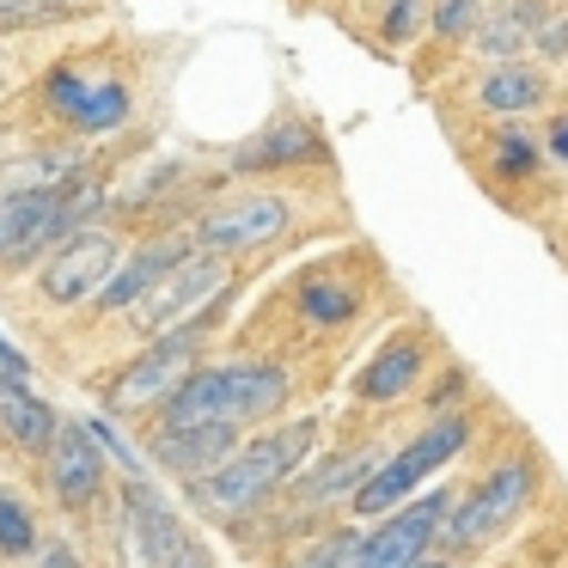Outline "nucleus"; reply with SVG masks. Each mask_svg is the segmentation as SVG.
Returning a JSON list of instances; mask_svg holds the SVG:
<instances>
[{"label":"nucleus","mask_w":568,"mask_h":568,"mask_svg":"<svg viewBox=\"0 0 568 568\" xmlns=\"http://www.w3.org/2000/svg\"><path fill=\"white\" fill-rule=\"evenodd\" d=\"M318 440H324V422L318 416L270 422V428L245 434V446H239L221 470L184 483V501L196 507L202 519H214V526H239V519H251L257 507H270L275 495H282L287 483L312 465Z\"/></svg>","instance_id":"nucleus-1"},{"label":"nucleus","mask_w":568,"mask_h":568,"mask_svg":"<svg viewBox=\"0 0 568 568\" xmlns=\"http://www.w3.org/2000/svg\"><path fill=\"white\" fill-rule=\"evenodd\" d=\"M306 190H294L287 178H245L239 190H214L202 202V214L190 221V239L202 251H221V257H245V251L282 245L300 233V214H306Z\"/></svg>","instance_id":"nucleus-2"},{"label":"nucleus","mask_w":568,"mask_h":568,"mask_svg":"<svg viewBox=\"0 0 568 568\" xmlns=\"http://www.w3.org/2000/svg\"><path fill=\"white\" fill-rule=\"evenodd\" d=\"M226 300L233 294H221L209 312H196V318H184V324H172V331L153 336V343L141 348L111 385H104V409L123 416V422L129 416H153V409H160L165 397H172L178 385L209 361V343H214V331H221V318H226Z\"/></svg>","instance_id":"nucleus-3"},{"label":"nucleus","mask_w":568,"mask_h":568,"mask_svg":"<svg viewBox=\"0 0 568 568\" xmlns=\"http://www.w3.org/2000/svg\"><path fill=\"white\" fill-rule=\"evenodd\" d=\"M538 458L531 453H514V458H501V465H489L470 489H458V501H453V514H446V526H440V544L434 550L440 556H477V550H489L495 538H507V531L526 519V507L538 501Z\"/></svg>","instance_id":"nucleus-4"},{"label":"nucleus","mask_w":568,"mask_h":568,"mask_svg":"<svg viewBox=\"0 0 568 568\" xmlns=\"http://www.w3.org/2000/svg\"><path fill=\"white\" fill-rule=\"evenodd\" d=\"M38 104L68 141H99L135 116V80L129 74H99L92 55H62V62L43 68L38 80Z\"/></svg>","instance_id":"nucleus-5"},{"label":"nucleus","mask_w":568,"mask_h":568,"mask_svg":"<svg viewBox=\"0 0 568 568\" xmlns=\"http://www.w3.org/2000/svg\"><path fill=\"white\" fill-rule=\"evenodd\" d=\"M465 446H470V416H465V409H446V416H434V422H428V428H422L409 446L385 453V465H379V470H373V477L355 489L348 514H355V519H385L392 507H404L409 495H416V489H422V483H428L440 465H453V458L465 453Z\"/></svg>","instance_id":"nucleus-6"},{"label":"nucleus","mask_w":568,"mask_h":568,"mask_svg":"<svg viewBox=\"0 0 568 568\" xmlns=\"http://www.w3.org/2000/svg\"><path fill=\"white\" fill-rule=\"evenodd\" d=\"M116 263H123V233H116L111 221H92L80 226V233H68L62 245L43 257L38 270V294L43 306H87V300L104 294V282L116 275Z\"/></svg>","instance_id":"nucleus-7"},{"label":"nucleus","mask_w":568,"mask_h":568,"mask_svg":"<svg viewBox=\"0 0 568 568\" xmlns=\"http://www.w3.org/2000/svg\"><path fill=\"white\" fill-rule=\"evenodd\" d=\"M453 501H458V489H446V483L416 489L404 507H392L385 519H373V531L361 538L355 568H409V562H422V556L440 544V526H446V514H453Z\"/></svg>","instance_id":"nucleus-8"},{"label":"nucleus","mask_w":568,"mask_h":568,"mask_svg":"<svg viewBox=\"0 0 568 568\" xmlns=\"http://www.w3.org/2000/svg\"><path fill=\"white\" fill-rule=\"evenodd\" d=\"M233 263L239 257H221V251H202L196 245L160 287H153L148 300H141L135 312H129V324H135V331H148V336H160V331H172V324L209 312L221 294H233Z\"/></svg>","instance_id":"nucleus-9"},{"label":"nucleus","mask_w":568,"mask_h":568,"mask_svg":"<svg viewBox=\"0 0 568 568\" xmlns=\"http://www.w3.org/2000/svg\"><path fill=\"white\" fill-rule=\"evenodd\" d=\"M324 165H331V135L306 111H282L245 148L226 153V178H294V172H324Z\"/></svg>","instance_id":"nucleus-10"},{"label":"nucleus","mask_w":568,"mask_h":568,"mask_svg":"<svg viewBox=\"0 0 568 568\" xmlns=\"http://www.w3.org/2000/svg\"><path fill=\"white\" fill-rule=\"evenodd\" d=\"M80 226L87 221L68 202V190H31V196L0 202V270H31Z\"/></svg>","instance_id":"nucleus-11"},{"label":"nucleus","mask_w":568,"mask_h":568,"mask_svg":"<svg viewBox=\"0 0 568 568\" xmlns=\"http://www.w3.org/2000/svg\"><path fill=\"white\" fill-rule=\"evenodd\" d=\"M196 251V239H190V226H165V233L141 239L135 251H129L123 263H116V275L104 282V294L92 300V312H104V318H129V312L141 306V300L153 294V287L165 282V275L178 270V263Z\"/></svg>","instance_id":"nucleus-12"},{"label":"nucleus","mask_w":568,"mask_h":568,"mask_svg":"<svg viewBox=\"0 0 568 568\" xmlns=\"http://www.w3.org/2000/svg\"><path fill=\"white\" fill-rule=\"evenodd\" d=\"M428 367H434V331L428 324H404V331L385 336V343L373 348V361L355 373V404H373V409L404 404Z\"/></svg>","instance_id":"nucleus-13"},{"label":"nucleus","mask_w":568,"mask_h":568,"mask_svg":"<svg viewBox=\"0 0 568 568\" xmlns=\"http://www.w3.org/2000/svg\"><path fill=\"white\" fill-rule=\"evenodd\" d=\"M43 477L62 514H92L104 501V446L87 422H62L55 446L43 453Z\"/></svg>","instance_id":"nucleus-14"},{"label":"nucleus","mask_w":568,"mask_h":568,"mask_svg":"<svg viewBox=\"0 0 568 568\" xmlns=\"http://www.w3.org/2000/svg\"><path fill=\"white\" fill-rule=\"evenodd\" d=\"M470 165L483 172V184L495 190V196L507 202V209H519V190H531L544 178V165H550V153H544V141L531 135V129L519 123H489L483 129V141L465 153Z\"/></svg>","instance_id":"nucleus-15"},{"label":"nucleus","mask_w":568,"mask_h":568,"mask_svg":"<svg viewBox=\"0 0 568 568\" xmlns=\"http://www.w3.org/2000/svg\"><path fill=\"white\" fill-rule=\"evenodd\" d=\"M550 99H556V80L531 55H519V62H483V74L470 80V104L489 123H519V116L544 111Z\"/></svg>","instance_id":"nucleus-16"},{"label":"nucleus","mask_w":568,"mask_h":568,"mask_svg":"<svg viewBox=\"0 0 568 568\" xmlns=\"http://www.w3.org/2000/svg\"><path fill=\"white\" fill-rule=\"evenodd\" d=\"M251 428H233V422H214V428H148V458L165 470V477L178 483H196L209 477V470H221L226 458L245 446Z\"/></svg>","instance_id":"nucleus-17"},{"label":"nucleus","mask_w":568,"mask_h":568,"mask_svg":"<svg viewBox=\"0 0 568 568\" xmlns=\"http://www.w3.org/2000/svg\"><path fill=\"white\" fill-rule=\"evenodd\" d=\"M379 465H385L379 446H343V453H331L324 465H306L282 495H275V501H282V507H300V514H331L336 501H355V489H361V483H367Z\"/></svg>","instance_id":"nucleus-18"},{"label":"nucleus","mask_w":568,"mask_h":568,"mask_svg":"<svg viewBox=\"0 0 568 568\" xmlns=\"http://www.w3.org/2000/svg\"><path fill=\"white\" fill-rule=\"evenodd\" d=\"M123 544H135L148 568H165L190 544L178 507L165 501V489H153L148 477H129L123 483Z\"/></svg>","instance_id":"nucleus-19"},{"label":"nucleus","mask_w":568,"mask_h":568,"mask_svg":"<svg viewBox=\"0 0 568 568\" xmlns=\"http://www.w3.org/2000/svg\"><path fill=\"white\" fill-rule=\"evenodd\" d=\"M556 7L562 0H489L470 55L477 62H519V55H531L538 50V31L556 19Z\"/></svg>","instance_id":"nucleus-20"},{"label":"nucleus","mask_w":568,"mask_h":568,"mask_svg":"<svg viewBox=\"0 0 568 568\" xmlns=\"http://www.w3.org/2000/svg\"><path fill=\"white\" fill-rule=\"evenodd\" d=\"M55 434H62V416H55L50 397L31 392V379L0 373V440L26 458H43L55 446Z\"/></svg>","instance_id":"nucleus-21"},{"label":"nucleus","mask_w":568,"mask_h":568,"mask_svg":"<svg viewBox=\"0 0 568 568\" xmlns=\"http://www.w3.org/2000/svg\"><path fill=\"white\" fill-rule=\"evenodd\" d=\"M483 13H489V0H434V13H428V43L440 50V62H458V55H470Z\"/></svg>","instance_id":"nucleus-22"},{"label":"nucleus","mask_w":568,"mask_h":568,"mask_svg":"<svg viewBox=\"0 0 568 568\" xmlns=\"http://www.w3.org/2000/svg\"><path fill=\"white\" fill-rule=\"evenodd\" d=\"M361 306H367V294H361L355 282H336V275H324V270H312L306 287H300V312H306L312 324H348Z\"/></svg>","instance_id":"nucleus-23"},{"label":"nucleus","mask_w":568,"mask_h":568,"mask_svg":"<svg viewBox=\"0 0 568 568\" xmlns=\"http://www.w3.org/2000/svg\"><path fill=\"white\" fill-rule=\"evenodd\" d=\"M361 538H367L361 526H324V531H312L294 556H282L275 568H355Z\"/></svg>","instance_id":"nucleus-24"},{"label":"nucleus","mask_w":568,"mask_h":568,"mask_svg":"<svg viewBox=\"0 0 568 568\" xmlns=\"http://www.w3.org/2000/svg\"><path fill=\"white\" fill-rule=\"evenodd\" d=\"M428 13H434V0H385L373 38H379L385 50H409V43L428 38Z\"/></svg>","instance_id":"nucleus-25"},{"label":"nucleus","mask_w":568,"mask_h":568,"mask_svg":"<svg viewBox=\"0 0 568 568\" xmlns=\"http://www.w3.org/2000/svg\"><path fill=\"white\" fill-rule=\"evenodd\" d=\"M38 519H31V507L19 501L13 489H0V556H13V562H31V550H38Z\"/></svg>","instance_id":"nucleus-26"},{"label":"nucleus","mask_w":568,"mask_h":568,"mask_svg":"<svg viewBox=\"0 0 568 568\" xmlns=\"http://www.w3.org/2000/svg\"><path fill=\"white\" fill-rule=\"evenodd\" d=\"M74 7L68 0H0V31L19 38V31H43V26H68Z\"/></svg>","instance_id":"nucleus-27"},{"label":"nucleus","mask_w":568,"mask_h":568,"mask_svg":"<svg viewBox=\"0 0 568 568\" xmlns=\"http://www.w3.org/2000/svg\"><path fill=\"white\" fill-rule=\"evenodd\" d=\"M80 422H87V428L99 434V446H104V453H111L123 470H129V477H141V453L129 446V434H123V428H111V416H80Z\"/></svg>","instance_id":"nucleus-28"},{"label":"nucleus","mask_w":568,"mask_h":568,"mask_svg":"<svg viewBox=\"0 0 568 568\" xmlns=\"http://www.w3.org/2000/svg\"><path fill=\"white\" fill-rule=\"evenodd\" d=\"M31 568H87V556H80L74 538H43L31 550Z\"/></svg>","instance_id":"nucleus-29"},{"label":"nucleus","mask_w":568,"mask_h":568,"mask_svg":"<svg viewBox=\"0 0 568 568\" xmlns=\"http://www.w3.org/2000/svg\"><path fill=\"white\" fill-rule=\"evenodd\" d=\"M544 153H550L556 165H568V111L550 116V129H544Z\"/></svg>","instance_id":"nucleus-30"},{"label":"nucleus","mask_w":568,"mask_h":568,"mask_svg":"<svg viewBox=\"0 0 568 568\" xmlns=\"http://www.w3.org/2000/svg\"><path fill=\"white\" fill-rule=\"evenodd\" d=\"M458 397H465V373H446V379L434 385V397H428V404L446 416V409H458Z\"/></svg>","instance_id":"nucleus-31"},{"label":"nucleus","mask_w":568,"mask_h":568,"mask_svg":"<svg viewBox=\"0 0 568 568\" xmlns=\"http://www.w3.org/2000/svg\"><path fill=\"white\" fill-rule=\"evenodd\" d=\"M0 373H13V379H31V355L19 343H7V336H0Z\"/></svg>","instance_id":"nucleus-32"},{"label":"nucleus","mask_w":568,"mask_h":568,"mask_svg":"<svg viewBox=\"0 0 568 568\" xmlns=\"http://www.w3.org/2000/svg\"><path fill=\"white\" fill-rule=\"evenodd\" d=\"M409 568H458V562H453V556H440V550H428L422 562H409Z\"/></svg>","instance_id":"nucleus-33"},{"label":"nucleus","mask_w":568,"mask_h":568,"mask_svg":"<svg viewBox=\"0 0 568 568\" xmlns=\"http://www.w3.org/2000/svg\"><path fill=\"white\" fill-rule=\"evenodd\" d=\"M7 87H13V80H7V68H0V99H7Z\"/></svg>","instance_id":"nucleus-34"},{"label":"nucleus","mask_w":568,"mask_h":568,"mask_svg":"<svg viewBox=\"0 0 568 568\" xmlns=\"http://www.w3.org/2000/svg\"><path fill=\"white\" fill-rule=\"evenodd\" d=\"M0 160H7V123H0Z\"/></svg>","instance_id":"nucleus-35"}]
</instances>
